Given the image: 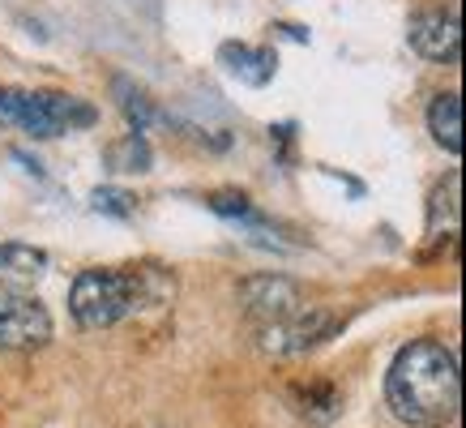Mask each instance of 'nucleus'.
Masks as SVG:
<instances>
[{
	"mask_svg": "<svg viewBox=\"0 0 466 428\" xmlns=\"http://www.w3.org/2000/svg\"><path fill=\"white\" fill-rule=\"evenodd\" d=\"M329 330H334V317L325 313L321 304H304V309L291 313L287 321L261 326V330H253V334H257V347H261L266 356H299V352H309L312 342H321Z\"/></svg>",
	"mask_w": 466,
	"mask_h": 428,
	"instance_id": "nucleus-5",
	"label": "nucleus"
},
{
	"mask_svg": "<svg viewBox=\"0 0 466 428\" xmlns=\"http://www.w3.org/2000/svg\"><path fill=\"white\" fill-rule=\"evenodd\" d=\"M0 116L35 138H60L65 128L95 125V107L73 95H35V90H0Z\"/></svg>",
	"mask_w": 466,
	"mask_h": 428,
	"instance_id": "nucleus-3",
	"label": "nucleus"
},
{
	"mask_svg": "<svg viewBox=\"0 0 466 428\" xmlns=\"http://www.w3.org/2000/svg\"><path fill=\"white\" fill-rule=\"evenodd\" d=\"M107 163L116 171H150V146H146L142 133H128L125 142H116L107 150Z\"/></svg>",
	"mask_w": 466,
	"mask_h": 428,
	"instance_id": "nucleus-13",
	"label": "nucleus"
},
{
	"mask_svg": "<svg viewBox=\"0 0 466 428\" xmlns=\"http://www.w3.org/2000/svg\"><path fill=\"white\" fill-rule=\"evenodd\" d=\"M218 60L248 86H266L274 77V69H279V56L269 47H248V43H223Z\"/></svg>",
	"mask_w": 466,
	"mask_h": 428,
	"instance_id": "nucleus-8",
	"label": "nucleus"
},
{
	"mask_svg": "<svg viewBox=\"0 0 466 428\" xmlns=\"http://www.w3.org/2000/svg\"><path fill=\"white\" fill-rule=\"evenodd\" d=\"M176 296V279L158 266H128V270H82L73 279L69 309L86 330H107L142 309H163Z\"/></svg>",
	"mask_w": 466,
	"mask_h": 428,
	"instance_id": "nucleus-2",
	"label": "nucleus"
},
{
	"mask_svg": "<svg viewBox=\"0 0 466 428\" xmlns=\"http://www.w3.org/2000/svg\"><path fill=\"white\" fill-rule=\"evenodd\" d=\"M385 403L402 424L415 428H445L458 420L462 407V377L458 356L445 342L420 339L402 347L385 377Z\"/></svg>",
	"mask_w": 466,
	"mask_h": 428,
	"instance_id": "nucleus-1",
	"label": "nucleus"
},
{
	"mask_svg": "<svg viewBox=\"0 0 466 428\" xmlns=\"http://www.w3.org/2000/svg\"><path fill=\"white\" fill-rule=\"evenodd\" d=\"M339 407H342L339 390H334V385H325V382L309 385V390L299 394V415H309V420H317V424L334 420V415H339Z\"/></svg>",
	"mask_w": 466,
	"mask_h": 428,
	"instance_id": "nucleus-12",
	"label": "nucleus"
},
{
	"mask_svg": "<svg viewBox=\"0 0 466 428\" xmlns=\"http://www.w3.org/2000/svg\"><path fill=\"white\" fill-rule=\"evenodd\" d=\"M428 128H432V138H437L450 155L462 150V99H458L453 90H445V95L432 99V107H428Z\"/></svg>",
	"mask_w": 466,
	"mask_h": 428,
	"instance_id": "nucleus-9",
	"label": "nucleus"
},
{
	"mask_svg": "<svg viewBox=\"0 0 466 428\" xmlns=\"http://www.w3.org/2000/svg\"><path fill=\"white\" fill-rule=\"evenodd\" d=\"M304 304H309V300H304V291H299L291 279H274V274H266V279L244 283V313H248L253 330L274 326V321H287V317L299 313Z\"/></svg>",
	"mask_w": 466,
	"mask_h": 428,
	"instance_id": "nucleus-6",
	"label": "nucleus"
},
{
	"mask_svg": "<svg viewBox=\"0 0 466 428\" xmlns=\"http://www.w3.org/2000/svg\"><path fill=\"white\" fill-rule=\"evenodd\" d=\"M410 47L424 60H458L462 52V22L453 9H424L410 17Z\"/></svg>",
	"mask_w": 466,
	"mask_h": 428,
	"instance_id": "nucleus-7",
	"label": "nucleus"
},
{
	"mask_svg": "<svg viewBox=\"0 0 466 428\" xmlns=\"http://www.w3.org/2000/svg\"><path fill=\"white\" fill-rule=\"evenodd\" d=\"M116 95H120V112L128 116V125L142 133L150 120H155V103L146 99V90L142 86H133L128 77H116Z\"/></svg>",
	"mask_w": 466,
	"mask_h": 428,
	"instance_id": "nucleus-11",
	"label": "nucleus"
},
{
	"mask_svg": "<svg viewBox=\"0 0 466 428\" xmlns=\"http://www.w3.org/2000/svg\"><path fill=\"white\" fill-rule=\"evenodd\" d=\"M95 210H99V214H116V219H128V214L137 210V201L128 198L125 189H99V193H95Z\"/></svg>",
	"mask_w": 466,
	"mask_h": 428,
	"instance_id": "nucleus-15",
	"label": "nucleus"
},
{
	"mask_svg": "<svg viewBox=\"0 0 466 428\" xmlns=\"http://www.w3.org/2000/svg\"><path fill=\"white\" fill-rule=\"evenodd\" d=\"M47 266V253L43 249H30V244H0V279L5 287H22L35 283Z\"/></svg>",
	"mask_w": 466,
	"mask_h": 428,
	"instance_id": "nucleus-10",
	"label": "nucleus"
},
{
	"mask_svg": "<svg viewBox=\"0 0 466 428\" xmlns=\"http://www.w3.org/2000/svg\"><path fill=\"white\" fill-rule=\"evenodd\" d=\"M210 210L214 214H227V219H253V201L244 198V193H214Z\"/></svg>",
	"mask_w": 466,
	"mask_h": 428,
	"instance_id": "nucleus-16",
	"label": "nucleus"
},
{
	"mask_svg": "<svg viewBox=\"0 0 466 428\" xmlns=\"http://www.w3.org/2000/svg\"><path fill=\"white\" fill-rule=\"evenodd\" d=\"M445 214L450 219V228L458 223V171H450V180L432 193V219H428V231L437 228V219Z\"/></svg>",
	"mask_w": 466,
	"mask_h": 428,
	"instance_id": "nucleus-14",
	"label": "nucleus"
},
{
	"mask_svg": "<svg viewBox=\"0 0 466 428\" xmlns=\"http://www.w3.org/2000/svg\"><path fill=\"white\" fill-rule=\"evenodd\" d=\"M52 339V317L22 287H0V347L5 352H35Z\"/></svg>",
	"mask_w": 466,
	"mask_h": 428,
	"instance_id": "nucleus-4",
	"label": "nucleus"
}]
</instances>
